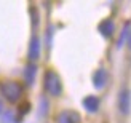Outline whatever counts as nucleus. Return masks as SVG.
<instances>
[{
    "label": "nucleus",
    "mask_w": 131,
    "mask_h": 123,
    "mask_svg": "<svg viewBox=\"0 0 131 123\" xmlns=\"http://www.w3.org/2000/svg\"><path fill=\"white\" fill-rule=\"evenodd\" d=\"M58 123H80V115L75 110H64L58 115Z\"/></svg>",
    "instance_id": "nucleus-5"
},
{
    "label": "nucleus",
    "mask_w": 131,
    "mask_h": 123,
    "mask_svg": "<svg viewBox=\"0 0 131 123\" xmlns=\"http://www.w3.org/2000/svg\"><path fill=\"white\" fill-rule=\"evenodd\" d=\"M118 109L122 114L128 115L129 110H131V93L128 88H123L120 91V96H118Z\"/></svg>",
    "instance_id": "nucleus-3"
},
{
    "label": "nucleus",
    "mask_w": 131,
    "mask_h": 123,
    "mask_svg": "<svg viewBox=\"0 0 131 123\" xmlns=\"http://www.w3.org/2000/svg\"><path fill=\"white\" fill-rule=\"evenodd\" d=\"M107 79H109V75L106 72V69H97L94 72V75H93V85H94V88H97V90L104 88L106 83H107Z\"/></svg>",
    "instance_id": "nucleus-6"
},
{
    "label": "nucleus",
    "mask_w": 131,
    "mask_h": 123,
    "mask_svg": "<svg viewBox=\"0 0 131 123\" xmlns=\"http://www.w3.org/2000/svg\"><path fill=\"white\" fill-rule=\"evenodd\" d=\"M0 90H2L3 98L8 102H18L19 98H21V94H23V86L18 82H13V80L3 82L0 85Z\"/></svg>",
    "instance_id": "nucleus-2"
},
{
    "label": "nucleus",
    "mask_w": 131,
    "mask_h": 123,
    "mask_svg": "<svg viewBox=\"0 0 131 123\" xmlns=\"http://www.w3.org/2000/svg\"><path fill=\"white\" fill-rule=\"evenodd\" d=\"M0 114H2V102H0Z\"/></svg>",
    "instance_id": "nucleus-11"
},
{
    "label": "nucleus",
    "mask_w": 131,
    "mask_h": 123,
    "mask_svg": "<svg viewBox=\"0 0 131 123\" xmlns=\"http://www.w3.org/2000/svg\"><path fill=\"white\" fill-rule=\"evenodd\" d=\"M128 47H129V50H131V32H129V37H128Z\"/></svg>",
    "instance_id": "nucleus-10"
},
{
    "label": "nucleus",
    "mask_w": 131,
    "mask_h": 123,
    "mask_svg": "<svg viewBox=\"0 0 131 123\" xmlns=\"http://www.w3.org/2000/svg\"><path fill=\"white\" fill-rule=\"evenodd\" d=\"M35 72H37L35 64H34V62L27 64V67H26V70H24V79H26V83H27V85H32V83H34Z\"/></svg>",
    "instance_id": "nucleus-9"
},
{
    "label": "nucleus",
    "mask_w": 131,
    "mask_h": 123,
    "mask_svg": "<svg viewBox=\"0 0 131 123\" xmlns=\"http://www.w3.org/2000/svg\"><path fill=\"white\" fill-rule=\"evenodd\" d=\"M43 85L47 93L51 96H59L62 93V80L54 70H48L43 77Z\"/></svg>",
    "instance_id": "nucleus-1"
},
{
    "label": "nucleus",
    "mask_w": 131,
    "mask_h": 123,
    "mask_svg": "<svg viewBox=\"0 0 131 123\" xmlns=\"http://www.w3.org/2000/svg\"><path fill=\"white\" fill-rule=\"evenodd\" d=\"M82 104L85 107V110H88L90 114H94L97 109H99V98L90 94V96H86V98L82 101Z\"/></svg>",
    "instance_id": "nucleus-7"
},
{
    "label": "nucleus",
    "mask_w": 131,
    "mask_h": 123,
    "mask_svg": "<svg viewBox=\"0 0 131 123\" xmlns=\"http://www.w3.org/2000/svg\"><path fill=\"white\" fill-rule=\"evenodd\" d=\"M97 29H99V32L104 37H110L112 32H114V21H112V19H104V21L99 24Z\"/></svg>",
    "instance_id": "nucleus-8"
},
{
    "label": "nucleus",
    "mask_w": 131,
    "mask_h": 123,
    "mask_svg": "<svg viewBox=\"0 0 131 123\" xmlns=\"http://www.w3.org/2000/svg\"><path fill=\"white\" fill-rule=\"evenodd\" d=\"M40 58V38L37 35H32L30 43H29V59L34 62Z\"/></svg>",
    "instance_id": "nucleus-4"
}]
</instances>
